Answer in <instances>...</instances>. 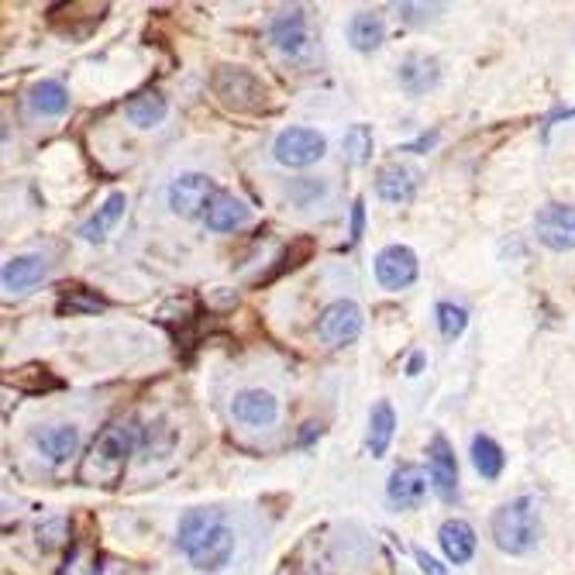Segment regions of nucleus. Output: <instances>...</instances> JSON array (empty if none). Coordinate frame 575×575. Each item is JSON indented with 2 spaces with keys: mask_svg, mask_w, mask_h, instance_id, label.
Here are the masks:
<instances>
[{
  "mask_svg": "<svg viewBox=\"0 0 575 575\" xmlns=\"http://www.w3.org/2000/svg\"><path fill=\"white\" fill-rule=\"evenodd\" d=\"M542 537V514L534 496H517L493 514V542L507 555H527Z\"/></svg>",
  "mask_w": 575,
  "mask_h": 575,
  "instance_id": "nucleus-2",
  "label": "nucleus"
},
{
  "mask_svg": "<svg viewBox=\"0 0 575 575\" xmlns=\"http://www.w3.org/2000/svg\"><path fill=\"white\" fill-rule=\"evenodd\" d=\"M397 11L404 14V21H410V24H424V21H430V18H424V11L430 14V11H438V8H424V4H400Z\"/></svg>",
  "mask_w": 575,
  "mask_h": 575,
  "instance_id": "nucleus-31",
  "label": "nucleus"
},
{
  "mask_svg": "<svg viewBox=\"0 0 575 575\" xmlns=\"http://www.w3.org/2000/svg\"><path fill=\"white\" fill-rule=\"evenodd\" d=\"M363 335V307L355 300H335L317 317V338L328 345H348Z\"/></svg>",
  "mask_w": 575,
  "mask_h": 575,
  "instance_id": "nucleus-6",
  "label": "nucleus"
},
{
  "mask_svg": "<svg viewBox=\"0 0 575 575\" xmlns=\"http://www.w3.org/2000/svg\"><path fill=\"white\" fill-rule=\"evenodd\" d=\"M393 430H397V414H393L389 400H376L373 414H369V452L373 458H383L389 442H393Z\"/></svg>",
  "mask_w": 575,
  "mask_h": 575,
  "instance_id": "nucleus-24",
  "label": "nucleus"
},
{
  "mask_svg": "<svg viewBox=\"0 0 575 575\" xmlns=\"http://www.w3.org/2000/svg\"><path fill=\"white\" fill-rule=\"evenodd\" d=\"M103 307H107V300L97 294H87L83 286H69L59 300V314H97Z\"/></svg>",
  "mask_w": 575,
  "mask_h": 575,
  "instance_id": "nucleus-28",
  "label": "nucleus"
},
{
  "mask_svg": "<svg viewBox=\"0 0 575 575\" xmlns=\"http://www.w3.org/2000/svg\"><path fill=\"white\" fill-rule=\"evenodd\" d=\"M534 235L552 251H572L575 248V207L568 204H548L537 210Z\"/></svg>",
  "mask_w": 575,
  "mask_h": 575,
  "instance_id": "nucleus-7",
  "label": "nucleus"
},
{
  "mask_svg": "<svg viewBox=\"0 0 575 575\" xmlns=\"http://www.w3.org/2000/svg\"><path fill=\"white\" fill-rule=\"evenodd\" d=\"M383 39H386V21L379 11H358L348 21V42L355 52H373L383 46Z\"/></svg>",
  "mask_w": 575,
  "mask_h": 575,
  "instance_id": "nucleus-20",
  "label": "nucleus"
},
{
  "mask_svg": "<svg viewBox=\"0 0 575 575\" xmlns=\"http://www.w3.org/2000/svg\"><path fill=\"white\" fill-rule=\"evenodd\" d=\"M269 34L276 49L286 56V59H300L310 52V31H307V14L304 8H286L279 11L272 21H269Z\"/></svg>",
  "mask_w": 575,
  "mask_h": 575,
  "instance_id": "nucleus-8",
  "label": "nucleus"
},
{
  "mask_svg": "<svg viewBox=\"0 0 575 575\" xmlns=\"http://www.w3.org/2000/svg\"><path fill=\"white\" fill-rule=\"evenodd\" d=\"M218 200V187L204 172H179L169 184V207L179 218H200Z\"/></svg>",
  "mask_w": 575,
  "mask_h": 575,
  "instance_id": "nucleus-5",
  "label": "nucleus"
},
{
  "mask_svg": "<svg viewBox=\"0 0 575 575\" xmlns=\"http://www.w3.org/2000/svg\"><path fill=\"white\" fill-rule=\"evenodd\" d=\"M210 90L218 97L228 111H238V115H251V111H262L266 107V83L251 73L245 66H218L214 69V80H210Z\"/></svg>",
  "mask_w": 575,
  "mask_h": 575,
  "instance_id": "nucleus-3",
  "label": "nucleus"
},
{
  "mask_svg": "<svg viewBox=\"0 0 575 575\" xmlns=\"http://www.w3.org/2000/svg\"><path fill=\"white\" fill-rule=\"evenodd\" d=\"M424 493H427V476H424L420 465H410V462L407 465H397V473H393L389 483H386L389 503H393V507H400V510L420 507Z\"/></svg>",
  "mask_w": 575,
  "mask_h": 575,
  "instance_id": "nucleus-14",
  "label": "nucleus"
},
{
  "mask_svg": "<svg viewBox=\"0 0 575 575\" xmlns=\"http://www.w3.org/2000/svg\"><path fill=\"white\" fill-rule=\"evenodd\" d=\"M363 225H366V200L358 197V200L351 204V241L363 238Z\"/></svg>",
  "mask_w": 575,
  "mask_h": 575,
  "instance_id": "nucleus-30",
  "label": "nucleus"
},
{
  "mask_svg": "<svg viewBox=\"0 0 575 575\" xmlns=\"http://www.w3.org/2000/svg\"><path fill=\"white\" fill-rule=\"evenodd\" d=\"M438 331L445 335V338H458L465 328H469V310L465 307H458V304H438Z\"/></svg>",
  "mask_w": 575,
  "mask_h": 575,
  "instance_id": "nucleus-29",
  "label": "nucleus"
},
{
  "mask_svg": "<svg viewBox=\"0 0 575 575\" xmlns=\"http://www.w3.org/2000/svg\"><path fill=\"white\" fill-rule=\"evenodd\" d=\"M345 162L348 166H363V162H369V156H373V128L369 125H351L348 131H345Z\"/></svg>",
  "mask_w": 575,
  "mask_h": 575,
  "instance_id": "nucleus-27",
  "label": "nucleus"
},
{
  "mask_svg": "<svg viewBox=\"0 0 575 575\" xmlns=\"http://www.w3.org/2000/svg\"><path fill=\"white\" fill-rule=\"evenodd\" d=\"M166 111H169V107H166V97L156 93V90H146V93L131 97L128 107H125L128 121L138 125V128H156V125L166 118Z\"/></svg>",
  "mask_w": 575,
  "mask_h": 575,
  "instance_id": "nucleus-25",
  "label": "nucleus"
},
{
  "mask_svg": "<svg viewBox=\"0 0 575 575\" xmlns=\"http://www.w3.org/2000/svg\"><path fill=\"white\" fill-rule=\"evenodd\" d=\"M251 218V210L245 200L231 197V194H218V200H214L204 214V221L210 231H235V228H245Z\"/></svg>",
  "mask_w": 575,
  "mask_h": 575,
  "instance_id": "nucleus-18",
  "label": "nucleus"
},
{
  "mask_svg": "<svg viewBox=\"0 0 575 575\" xmlns=\"http://www.w3.org/2000/svg\"><path fill=\"white\" fill-rule=\"evenodd\" d=\"M417 558H420V565H424L430 575H442V568H438V562H435V558H427L424 552H417Z\"/></svg>",
  "mask_w": 575,
  "mask_h": 575,
  "instance_id": "nucleus-32",
  "label": "nucleus"
},
{
  "mask_svg": "<svg viewBox=\"0 0 575 575\" xmlns=\"http://www.w3.org/2000/svg\"><path fill=\"white\" fill-rule=\"evenodd\" d=\"M397 80H400L404 93L424 97L427 90H435L442 83V62L435 56H427V52H410V56L400 59Z\"/></svg>",
  "mask_w": 575,
  "mask_h": 575,
  "instance_id": "nucleus-12",
  "label": "nucleus"
},
{
  "mask_svg": "<svg viewBox=\"0 0 575 575\" xmlns=\"http://www.w3.org/2000/svg\"><path fill=\"white\" fill-rule=\"evenodd\" d=\"M28 103H31V111L34 115H42V118H59L69 111V93L59 80H42V83H34L31 93H28Z\"/></svg>",
  "mask_w": 575,
  "mask_h": 575,
  "instance_id": "nucleus-23",
  "label": "nucleus"
},
{
  "mask_svg": "<svg viewBox=\"0 0 575 575\" xmlns=\"http://www.w3.org/2000/svg\"><path fill=\"white\" fill-rule=\"evenodd\" d=\"M39 452L49 458V462H66L73 458L77 448H80V430L73 424H56V427H46L39 430V438H34Z\"/></svg>",
  "mask_w": 575,
  "mask_h": 575,
  "instance_id": "nucleus-19",
  "label": "nucleus"
},
{
  "mask_svg": "<svg viewBox=\"0 0 575 575\" xmlns=\"http://www.w3.org/2000/svg\"><path fill=\"white\" fill-rule=\"evenodd\" d=\"M125 207H128V197H125L121 190H115L111 197H107V200L97 207L93 218L80 225V238H83V241H103V238H107V231H111V228L121 221Z\"/></svg>",
  "mask_w": 575,
  "mask_h": 575,
  "instance_id": "nucleus-21",
  "label": "nucleus"
},
{
  "mask_svg": "<svg viewBox=\"0 0 575 575\" xmlns=\"http://www.w3.org/2000/svg\"><path fill=\"white\" fill-rule=\"evenodd\" d=\"M427 473H430V486H435V493L445 503L458 496V458L445 435H435L427 445Z\"/></svg>",
  "mask_w": 575,
  "mask_h": 575,
  "instance_id": "nucleus-10",
  "label": "nucleus"
},
{
  "mask_svg": "<svg viewBox=\"0 0 575 575\" xmlns=\"http://www.w3.org/2000/svg\"><path fill=\"white\" fill-rule=\"evenodd\" d=\"M225 527L221 521V510H214V507H197V510H187L184 517H179V531H176V545L184 548L187 555H194L207 537Z\"/></svg>",
  "mask_w": 575,
  "mask_h": 575,
  "instance_id": "nucleus-15",
  "label": "nucleus"
},
{
  "mask_svg": "<svg viewBox=\"0 0 575 575\" xmlns=\"http://www.w3.org/2000/svg\"><path fill=\"white\" fill-rule=\"evenodd\" d=\"M417 279V256L407 245H386L376 256V282L383 290H407Z\"/></svg>",
  "mask_w": 575,
  "mask_h": 575,
  "instance_id": "nucleus-9",
  "label": "nucleus"
},
{
  "mask_svg": "<svg viewBox=\"0 0 575 575\" xmlns=\"http://www.w3.org/2000/svg\"><path fill=\"white\" fill-rule=\"evenodd\" d=\"M138 448V424L135 420H118L107 424L90 445V455L83 458L80 476L90 486H115L125 473L128 458Z\"/></svg>",
  "mask_w": 575,
  "mask_h": 575,
  "instance_id": "nucleus-1",
  "label": "nucleus"
},
{
  "mask_svg": "<svg viewBox=\"0 0 575 575\" xmlns=\"http://www.w3.org/2000/svg\"><path fill=\"white\" fill-rule=\"evenodd\" d=\"M46 272H49V262L42 256H18L4 266V290L24 294L34 282H42Z\"/></svg>",
  "mask_w": 575,
  "mask_h": 575,
  "instance_id": "nucleus-22",
  "label": "nucleus"
},
{
  "mask_svg": "<svg viewBox=\"0 0 575 575\" xmlns=\"http://www.w3.org/2000/svg\"><path fill=\"white\" fill-rule=\"evenodd\" d=\"M231 414H235L238 424L269 427L279 417V404L266 389H241V393H235V400H231Z\"/></svg>",
  "mask_w": 575,
  "mask_h": 575,
  "instance_id": "nucleus-13",
  "label": "nucleus"
},
{
  "mask_svg": "<svg viewBox=\"0 0 575 575\" xmlns=\"http://www.w3.org/2000/svg\"><path fill=\"white\" fill-rule=\"evenodd\" d=\"M438 542H442V552L452 565H465L476 555V531L469 521H462V517H452L442 524Z\"/></svg>",
  "mask_w": 575,
  "mask_h": 575,
  "instance_id": "nucleus-16",
  "label": "nucleus"
},
{
  "mask_svg": "<svg viewBox=\"0 0 575 575\" xmlns=\"http://www.w3.org/2000/svg\"><path fill=\"white\" fill-rule=\"evenodd\" d=\"M420 187V169L410 162H386L376 176V194L386 204H410Z\"/></svg>",
  "mask_w": 575,
  "mask_h": 575,
  "instance_id": "nucleus-11",
  "label": "nucleus"
},
{
  "mask_svg": "<svg viewBox=\"0 0 575 575\" xmlns=\"http://www.w3.org/2000/svg\"><path fill=\"white\" fill-rule=\"evenodd\" d=\"M231 555H235V531H231V527H218V531H214V534L207 537V542L190 555V562H194L197 572L214 575V572H221V568L231 562Z\"/></svg>",
  "mask_w": 575,
  "mask_h": 575,
  "instance_id": "nucleus-17",
  "label": "nucleus"
},
{
  "mask_svg": "<svg viewBox=\"0 0 575 575\" xmlns=\"http://www.w3.org/2000/svg\"><path fill=\"white\" fill-rule=\"evenodd\" d=\"M328 152V138L314 131V128H286L276 135L272 141V156L279 166H290V169H304L320 162Z\"/></svg>",
  "mask_w": 575,
  "mask_h": 575,
  "instance_id": "nucleus-4",
  "label": "nucleus"
},
{
  "mask_svg": "<svg viewBox=\"0 0 575 575\" xmlns=\"http://www.w3.org/2000/svg\"><path fill=\"white\" fill-rule=\"evenodd\" d=\"M473 465L483 479H499L503 465H507V455H503V448L489 435H476L473 438Z\"/></svg>",
  "mask_w": 575,
  "mask_h": 575,
  "instance_id": "nucleus-26",
  "label": "nucleus"
}]
</instances>
